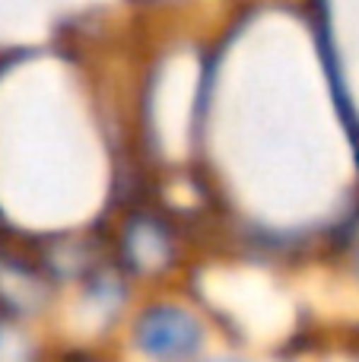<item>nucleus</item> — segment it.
I'll return each mask as SVG.
<instances>
[{
    "label": "nucleus",
    "mask_w": 359,
    "mask_h": 362,
    "mask_svg": "<svg viewBox=\"0 0 359 362\" xmlns=\"http://www.w3.org/2000/svg\"><path fill=\"white\" fill-rule=\"evenodd\" d=\"M204 340V331L197 318L184 308L175 305H159L150 308L143 318L137 321V344L146 356L159 362H182L197 353Z\"/></svg>",
    "instance_id": "nucleus-1"
},
{
    "label": "nucleus",
    "mask_w": 359,
    "mask_h": 362,
    "mask_svg": "<svg viewBox=\"0 0 359 362\" xmlns=\"http://www.w3.org/2000/svg\"><path fill=\"white\" fill-rule=\"evenodd\" d=\"M169 235H165L163 226H156L153 219H140L127 229L124 235V255L134 267L140 270H156L169 261Z\"/></svg>",
    "instance_id": "nucleus-2"
},
{
    "label": "nucleus",
    "mask_w": 359,
    "mask_h": 362,
    "mask_svg": "<svg viewBox=\"0 0 359 362\" xmlns=\"http://www.w3.org/2000/svg\"><path fill=\"white\" fill-rule=\"evenodd\" d=\"M0 296L16 308H35V302H42L45 289L35 280V274L25 270L23 264L0 261Z\"/></svg>",
    "instance_id": "nucleus-3"
},
{
    "label": "nucleus",
    "mask_w": 359,
    "mask_h": 362,
    "mask_svg": "<svg viewBox=\"0 0 359 362\" xmlns=\"http://www.w3.org/2000/svg\"><path fill=\"white\" fill-rule=\"evenodd\" d=\"M25 356H29L25 340L10 327H0V362H25Z\"/></svg>",
    "instance_id": "nucleus-4"
}]
</instances>
